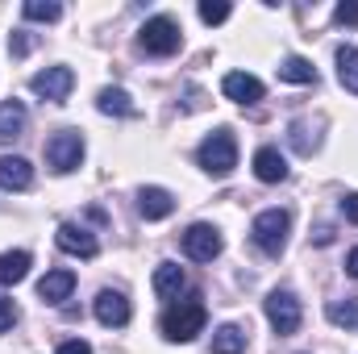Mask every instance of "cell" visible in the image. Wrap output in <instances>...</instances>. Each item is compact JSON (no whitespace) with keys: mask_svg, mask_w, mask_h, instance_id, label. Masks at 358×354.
I'll return each instance as SVG.
<instances>
[{"mask_svg":"<svg viewBox=\"0 0 358 354\" xmlns=\"http://www.w3.org/2000/svg\"><path fill=\"white\" fill-rule=\"evenodd\" d=\"M129 300L121 296V292H113V288H104L100 296H96V321L100 325H108V330H121V325H129Z\"/></svg>","mask_w":358,"mask_h":354,"instance_id":"10","label":"cell"},{"mask_svg":"<svg viewBox=\"0 0 358 354\" xmlns=\"http://www.w3.org/2000/svg\"><path fill=\"white\" fill-rule=\"evenodd\" d=\"M80 159H84V134H80V129H59V134L46 142V163H50L59 176L76 171Z\"/></svg>","mask_w":358,"mask_h":354,"instance_id":"5","label":"cell"},{"mask_svg":"<svg viewBox=\"0 0 358 354\" xmlns=\"http://www.w3.org/2000/svg\"><path fill=\"white\" fill-rule=\"evenodd\" d=\"M21 13H25L29 21H59V17H63V4H59V0H25Z\"/></svg>","mask_w":358,"mask_h":354,"instance_id":"25","label":"cell"},{"mask_svg":"<svg viewBox=\"0 0 358 354\" xmlns=\"http://www.w3.org/2000/svg\"><path fill=\"white\" fill-rule=\"evenodd\" d=\"M55 354H92V346L84 342V338H71V342H63Z\"/></svg>","mask_w":358,"mask_h":354,"instance_id":"30","label":"cell"},{"mask_svg":"<svg viewBox=\"0 0 358 354\" xmlns=\"http://www.w3.org/2000/svg\"><path fill=\"white\" fill-rule=\"evenodd\" d=\"M267 321L279 338H292L300 330V300H296V292H287V288H275L267 296Z\"/></svg>","mask_w":358,"mask_h":354,"instance_id":"7","label":"cell"},{"mask_svg":"<svg viewBox=\"0 0 358 354\" xmlns=\"http://www.w3.org/2000/svg\"><path fill=\"white\" fill-rule=\"evenodd\" d=\"M287 234H292V213H287V208H263V213L250 221V238H255V246H259L267 259H279V255H283Z\"/></svg>","mask_w":358,"mask_h":354,"instance_id":"1","label":"cell"},{"mask_svg":"<svg viewBox=\"0 0 358 354\" xmlns=\"http://www.w3.org/2000/svg\"><path fill=\"white\" fill-rule=\"evenodd\" d=\"M55 242H59V250H67V255H76V259H96V250H100L96 234L84 229V225H76V221H63L59 234H55Z\"/></svg>","mask_w":358,"mask_h":354,"instance_id":"9","label":"cell"},{"mask_svg":"<svg viewBox=\"0 0 358 354\" xmlns=\"http://www.w3.org/2000/svg\"><path fill=\"white\" fill-rule=\"evenodd\" d=\"M71 292H76V271H67V267H55V271H46L38 279V296L46 304H63Z\"/></svg>","mask_w":358,"mask_h":354,"instance_id":"12","label":"cell"},{"mask_svg":"<svg viewBox=\"0 0 358 354\" xmlns=\"http://www.w3.org/2000/svg\"><path fill=\"white\" fill-rule=\"evenodd\" d=\"M25 134V104L21 100H0V142H13Z\"/></svg>","mask_w":358,"mask_h":354,"instance_id":"18","label":"cell"},{"mask_svg":"<svg viewBox=\"0 0 358 354\" xmlns=\"http://www.w3.org/2000/svg\"><path fill=\"white\" fill-rule=\"evenodd\" d=\"M204 321H208V313H204V304L196 296L179 300L163 313V338L167 342H192L196 334H204Z\"/></svg>","mask_w":358,"mask_h":354,"instance_id":"2","label":"cell"},{"mask_svg":"<svg viewBox=\"0 0 358 354\" xmlns=\"http://www.w3.org/2000/svg\"><path fill=\"white\" fill-rule=\"evenodd\" d=\"M138 46H142L146 55L167 59V55H176L179 46H183V29H179L176 17H150V21L142 25V34H138Z\"/></svg>","mask_w":358,"mask_h":354,"instance_id":"4","label":"cell"},{"mask_svg":"<svg viewBox=\"0 0 358 354\" xmlns=\"http://www.w3.org/2000/svg\"><path fill=\"white\" fill-rule=\"evenodd\" d=\"M221 92L229 96V100H238V104H259L263 100V80L259 76H246V71H229L225 80H221Z\"/></svg>","mask_w":358,"mask_h":354,"instance_id":"11","label":"cell"},{"mask_svg":"<svg viewBox=\"0 0 358 354\" xmlns=\"http://www.w3.org/2000/svg\"><path fill=\"white\" fill-rule=\"evenodd\" d=\"M34 183V167L21 155H0V187L4 192H25Z\"/></svg>","mask_w":358,"mask_h":354,"instance_id":"14","label":"cell"},{"mask_svg":"<svg viewBox=\"0 0 358 354\" xmlns=\"http://www.w3.org/2000/svg\"><path fill=\"white\" fill-rule=\"evenodd\" d=\"M29 88H34V96L50 100V104H63L71 96V88H76V71L71 67H46V71H38L29 80Z\"/></svg>","mask_w":358,"mask_h":354,"instance_id":"8","label":"cell"},{"mask_svg":"<svg viewBox=\"0 0 358 354\" xmlns=\"http://www.w3.org/2000/svg\"><path fill=\"white\" fill-rule=\"evenodd\" d=\"M346 271H350V275L358 279V246L350 250V255H346Z\"/></svg>","mask_w":358,"mask_h":354,"instance_id":"32","label":"cell"},{"mask_svg":"<svg viewBox=\"0 0 358 354\" xmlns=\"http://www.w3.org/2000/svg\"><path fill=\"white\" fill-rule=\"evenodd\" d=\"M225 17H229V4H225V0H204V4H200V21H204V25H221Z\"/></svg>","mask_w":358,"mask_h":354,"instance_id":"26","label":"cell"},{"mask_svg":"<svg viewBox=\"0 0 358 354\" xmlns=\"http://www.w3.org/2000/svg\"><path fill=\"white\" fill-rule=\"evenodd\" d=\"M187 288V275L179 263H159L155 267V292L159 300H179V292Z\"/></svg>","mask_w":358,"mask_h":354,"instance_id":"15","label":"cell"},{"mask_svg":"<svg viewBox=\"0 0 358 354\" xmlns=\"http://www.w3.org/2000/svg\"><path fill=\"white\" fill-rule=\"evenodd\" d=\"M29 250H8V255H0V288H13V283H21L25 275H29Z\"/></svg>","mask_w":358,"mask_h":354,"instance_id":"19","label":"cell"},{"mask_svg":"<svg viewBox=\"0 0 358 354\" xmlns=\"http://www.w3.org/2000/svg\"><path fill=\"white\" fill-rule=\"evenodd\" d=\"M138 213H142L146 221H163V217L176 213V196H171L167 187H142V192H138Z\"/></svg>","mask_w":358,"mask_h":354,"instance_id":"13","label":"cell"},{"mask_svg":"<svg viewBox=\"0 0 358 354\" xmlns=\"http://www.w3.org/2000/svg\"><path fill=\"white\" fill-rule=\"evenodd\" d=\"M287 142H292V150H300V155H313V150L321 146V138L313 134V125H308V121H292Z\"/></svg>","mask_w":358,"mask_h":354,"instance_id":"24","label":"cell"},{"mask_svg":"<svg viewBox=\"0 0 358 354\" xmlns=\"http://www.w3.org/2000/svg\"><path fill=\"white\" fill-rule=\"evenodd\" d=\"M34 46H38V38H34V34H25V29H17V34L8 38V55H13V59H25Z\"/></svg>","mask_w":358,"mask_h":354,"instance_id":"27","label":"cell"},{"mask_svg":"<svg viewBox=\"0 0 358 354\" xmlns=\"http://www.w3.org/2000/svg\"><path fill=\"white\" fill-rule=\"evenodd\" d=\"M338 80H342L346 92L358 96V50L355 46H338Z\"/></svg>","mask_w":358,"mask_h":354,"instance_id":"23","label":"cell"},{"mask_svg":"<svg viewBox=\"0 0 358 354\" xmlns=\"http://www.w3.org/2000/svg\"><path fill=\"white\" fill-rule=\"evenodd\" d=\"M334 17H338V25H358V0H342L338 8H334Z\"/></svg>","mask_w":358,"mask_h":354,"instance_id":"28","label":"cell"},{"mask_svg":"<svg viewBox=\"0 0 358 354\" xmlns=\"http://www.w3.org/2000/svg\"><path fill=\"white\" fill-rule=\"evenodd\" d=\"M255 176L263 179V183H283V179H287V159H283L275 146L255 150Z\"/></svg>","mask_w":358,"mask_h":354,"instance_id":"16","label":"cell"},{"mask_svg":"<svg viewBox=\"0 0 358 354\" xmlns=\"http://www.w3.org/2000/svg\"><path fill=\"white\" fill-rule=\"evenodd\" d=\"M13 321H17V304H13L8 296H0V334L13 330Z\"/></svg>","mask_w":358,"mask_h":354,"instance_id":"29","label":"cell"},{"mask_svg":"<svg viewBox=\"0 0 358 354\" xmlns=\"http://www.w3.org/2000/svg\"><path fill=\"white\" fill-rule=\"evenodd\" d=\"M96 108L104 117H138V104L129 100L125 88H100L96 92Z\"/></svg>","mask_w":358,"mask_h":354,"instance_id":"17","label":"cell"},{"mask_svg":"<svg viewBox=\"0 0 358 354\" xmlns=\"http://www.w3.org/2000/svg\"><path fill=\"white\" fill-rule=\"evenodd\" d=\"M196 159H200V167H204L213 179H225L234 167H238V142H234V134H229V129L208 134V138L200 142Z\"/></svg>","mask_w":358,"mask_h":354,"instance_id":"3","label":"cell"},{"mask_svg":"<svg viewBox=\"0 0 358 354\" xmlns=\"http://www.w3.org/2000/svg\"><path fill=\"white\" fill-rule=\"evenodd\" d=\"M221 250H225V238H221L217 225L196 221V225L183 229V255H187V259H196V263H213Z\"/></svg>","mask_w":358,"mask_h":354,"instance_id":"6","label":"cell"},{"mask_svg":"<svg viewBox=\"0 0 358 354\" xmlns=\"http://www.w3.org/2000/svg\"><path fill=\"white\" fill-rule=\"evenodd\" d=\"M246 351V330L242 325H221L213 334V354H242Z\"/></svg>","mask_w":358,"mask_h":354,"instance_id":"21","label":"cell"},{"mask_svg":"<svg viewBox=\"0 0 358 354\" xmlns=\"http://www.w3.org/2000/svg\"><path fill=\"white\" fill-rule=\"evenodd\" d=\"M342 213H346V221H355V225H358V192L342 196Z\"/></svg>","mask_w":358,"mask_h":354,"instance_id":"31","label":"cell"},{"mask_svg":"<svg viewBox=\"0 0 358 354\" xmlns=\"http://www.w3.org/2000/svg\"><path fill=\"white\" fill-rule=\"evenodd\" d=\"M325 317L342 330H358V296H346V300H329L325 304Z\"/></svg>","mask_w":358,"mask_h":354,"instance_id":"22","label":"cell"},{"mask_svg":"<svg viewBox=\"0 0 358 354\" xmlns=\"http://www.w3.org/2000/svg\"><path fill=\"white\" fill-rule=\"evenodd\" d=\"M279 80H287V84H317V67L308 59H300V55H287L279 63Z\"/></svg>","mask_w":358,"mask_h":354,"instance_id":"20","label":"cell"}]
</instances>
